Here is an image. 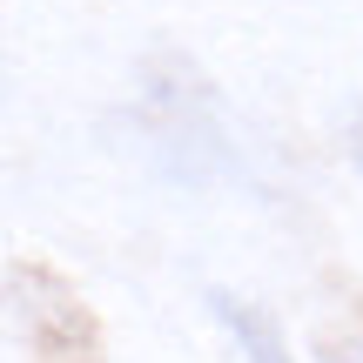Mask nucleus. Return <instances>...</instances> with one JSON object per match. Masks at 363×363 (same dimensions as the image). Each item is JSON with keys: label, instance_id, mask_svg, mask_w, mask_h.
Returning <instances> with one entry per match:
<instances>
[{"label": "nucleus", "instance_id": "nucleus-1", "mask_svg": "<svg viewBox=\"0 0 363 363\" xmlns=\"http://www.w3.org/2000/svg\"><path fill=\"white\" fill-rule=\"evenodd\" d=\"M208 310L222 316V330L235 337V350H242L249 363H296V357H289V343H283V330H276V316H269V310H256V303L229 296V289H208Z\"/></svg>", "mask_w": 363, "mask_h": 363}, {"label": "nucleus", "instance_id": "nucleus-2", "mask_svg": "<svg viewBox=\"0 0 363 363\" xmlns=\"http://www.w3.org/2000/svg\"><path fill=\"white\" fill-rule=\"evenodd\" d=\"M323 363H363V337H323Z\"/></svg>", "mask_w": 363, "mask_h": 363}, {"label": "nucleus", "instance_id": "nucleus-3", "mask_svg": "<svg viewBox=\"0 0 363 363\" xmlns=\"http://www.w3.org/2000/svg\"><path fill=\"white\" fill-rule=\"evenodd\" d=\"M350 162H357V175H363V101H357V115H350Z\"/></svg>", "mask_w": 363, "mask_h": 363}]
</instances>
